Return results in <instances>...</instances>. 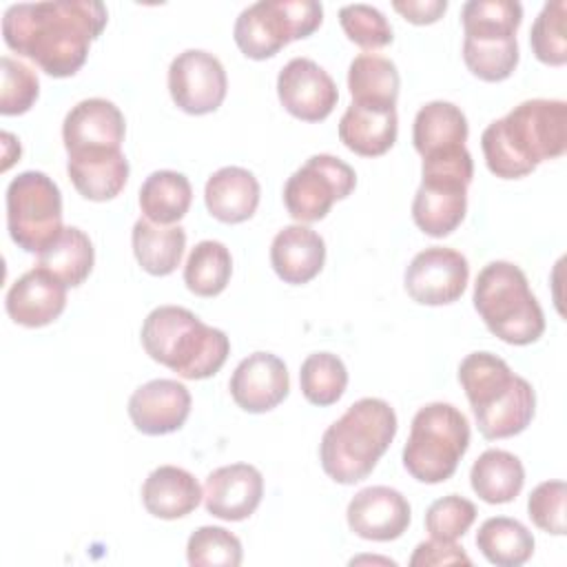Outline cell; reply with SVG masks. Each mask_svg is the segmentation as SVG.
Returning <instances> with one entry per match:
<instances>
[{
  "label": "cell",
  "instance_id": "obj_5",
  "mask_svg": "<svg viewBox=\"0 0 567 567\" xmlns=\"http://www.w3.org/2000/svg\"><path fill=\"white\" fill-rule=\"evenodd\" d=\"M396 427V414L388 401L374 396L354 401L321 436L323 472L341 485L363 481L390 447Z\"/></svg>",
  "mask_w": 567,
  "mask_h": 567
},
{
  "label": "cell",
  "instance_id": "obj_23",
  "mask_svg": "<svg viewBox=\"0 0 567 567\" xmlns=\"http://www.w3.org/2000/svg\"><path fill=\"white\" fill-rule=\"evenodd\" d=\"M399 133L396 106H370L352 102L339 120V140L361 157L388 153Z\"/></svg>",
  "mask_w": 567,
  "mask_h": 567
},
{
  "label": "cell",
  "instance_id": "obj_33",
  "mask_svg": "<svg viewBox=\"0 0 567 567\" xmlns=\"http://www.w3.org/2000/svg\"><path fill=\"white\" fill-rule=\"evenodd\" d=\"M233 275L230 250L215 239L199 241L184 266V284L197 297L219 295Z\"/></svg>",
  "mask_w": 567,
  "mask_h": 567
},
{
  "label": "cell",
  "instance_id": "obj_32",
  "mask_svg": "<svg viewBox=\"0 0 567 567\" xmlns=\"http://www.w3.org/2000/svg\"><path fill=\"white\" fill-rule=\"evenodd\" d=\"M476 547L492 565L518 567L532 558L534 536L520 520L494 516L478 527Z\"/></svg>",
  "mask_w": 567,
  "mask_h": 567
},
{
  "label": "cell",
  "instance_id": "obj_26",
  "mask_svg": "<svg viewBox=\"0 0 567 567\" xmlns=\"http://www.w3.org/2000/svg\"><path fill=\"white\" fill-rule=\"evenodd\" d=\"M465 113L445 100L427 102L419 109L412 126V142L421 157L465 146L467 140Z\"/></svg>",
  "mask_w": 567,
  "mask_h": 567
},
{
  "label": "cell",
  "instance_id": "obj_27",
  "mask_svg": "<svg viewBox=\"0 0 567 567\" xmlns=\"http://www.w3.org/2000/svg\"><path fill=\"white\" fill-rule=\"evenodd\" d=\"M472 489L489 505L514 501L525 483V470L516 454L507 450H485L470 470Z\"/></svg>",
  "mask_w": 567,
  "mask_h": 567
},
{
  "label": "cell",
  "instance_id": "obj_3",
  "mask_svg": "<svg viewBox=\"0 0 567 567\" xmlns=\"http://www.w3.org/2000/svg\"><path fill=\"white\" fill-rule=\"evenodd\" d=\"M458 381L476 416L478 432L489 439L520 434L534 419L536 394L527 379L492 352H472L458 365Z\"/></svg>",
  "mask_w": 567,
  "mask_h": 567
},
{
  "label": "cell",
  "instance_id": "obj_1",
  "mask_svg": "<svg viewBox=\"0 0 567 567\" xmlns=\"http://www.w3.org/2000/svg\"><path fill=\"white\" fill-rule=\"evenodd\" d=\"M109 11L97 0L11 4L2 16L4 44L35 62L47 75H75L91 42L104 31Z\"/></svg>",
  "mask_w": 567,
  "mask_h": 567
},
{
  "label": "cell",
  "instance_id": "obj_35",
  "mask_svg": "<svg viewBox=\"0 0 567 567\" xmlns=\"http://www.w3.org/2000/svg\"><path fill=\"white\" fill-rule=\"evenodd\" d=\"M299 385L308 403L326 408L337 403L348 385V370L332 352L308 354L299 370Z\"/></svg>",
  "mask_w": 567,
  "mask_h": 567
},
{
  "label": "cell",
  "instance_id": "obj_38",
  "mask_svg": "<svg viewBox=\"0 0 567 567\" xmlns=\"http://www.w3.org/2000/svg\"><path fill=\"white\" fill-rule=\"evenodd\" d=\"M565 0L545 2L529 31V44L534 55L551 66L567 62V35H565Z\"/></svg>",
  "mask_w": 567,
  "mask_h": 567
},
{
  "label": "cell",
  "instance_id": "obj_20",
  "mask_svg": "<svg viewBox=\"0 0 567 567\" xmlns=\"http://www.w3.org/2000/svg\"><path fill=\"white\" fill-rule=\"evenodd\" d=\"M7 315L24 328H42L66 308V286L49 270L35 266L20 275L4 299Z\"/></svg>",
  "mask_w": 567,
  "mask_h": 567
},
{
  "label": "cell",
  "instance_id": "obj_15",
  "mask_svg": "<svg viewBox=\"0 0 567 567\" xmlns=\"http://www.w3.org/2000/svg\"><path fill=\"white\" fill-rule=\"evenodd\" d=\"M348 527L365 540L388 543L399 536L410 525L412 512L408 498L388 485H372L359 489L346 509Z\"/></svg>",
  "mask_w": 567,
  "mask_h": 567
},
{
  "label": "cell",
  "instance_id": "obj_29",
  "mask_svg": "<svg viewBox=\"0 0 567 567\" xmlns=\"http://www.w3.org/2000/svg\"><path fill=\"white\" fill-rule=\"evenodd\" d=\"M193 186L177 171H155L140 188V208L144 217L159 226L177 224L190 208Z\"/></svg>",
  "mask_w": 567,
  "mask_h": 567
},
{
  "label": "cell",
  "instance_id": "obj_14",
  "mask_svg": "<svg viewBox=\"0 0 567 567\" xmlns=\"http://www.w3.org/2000/svg\"><path fill=\"white\" fill-rule=\"evenodd\" d=\"M281 106L303 122L326 120L339 102L334 80L310 58H292L277 75Z\"/></svg>",
  "mask_w": 567,
  "mask_h": 567
},
{
  "label": "cell",
  "instance_id": "obj_40",
  "mask_svg": "<svg viewBox=\"0 0 567 567\" xmlns=\"http://www.w3.org/2000/svg\"><path fill=\"white\" fill-rule=\"evenodd\" d=\"M476 520V505L458 494L436 498L425 512V529L430 538L456 540Z\"/></svg>",
  "mask_w": 567,
  "mask_h": 567
},
{
  "label": "cell",
  "instance_id": "obj_7",
  "mask_svg": "<svg viewBox=\"0 0 567 567\" xmlns=\"http://www.w3.org/2000/svg\"><path fill=\"white\" fill-rule=\"evenodd\" d=\"M470 447L467 416L452 403L434 401L423 405L410 427L403 447V467L421 483L447 481Z\"/></svg>",
  "mask_w": 567,
  "mask_h": 567
},
{
  "label": "cell",
  "instance_id": "obj_24",
  "mask_svg": "<svg viewBox=\"0 0 567 567\" xmlns=\"http://www.w3.org/2000/svg\"><path fill=\"white\" fill-rule=\"evenodd\" d=\"M204 202L215 219L241 224L250 219L259 206V182L248 168L224 166L208 177Z\"/></svg>",
  "mask_w": 567,
  "mask_h": 567
},
{
  "label": "cell",
  "instance_id": "obj_36",
  "mask_svg": "<svg viewBox=\"0 0 567 567\" xmlns=\"http://www.w3.org/2000/svg\"><path fill=\"white\" fill-rule=\"evenodd\" d=\"M465 66L485 82L507 80L518 64V42L516 38H485L463 40Z\"/></svg>",
  "mask_w": 567,
  "mask_h": 567
},
{
  "label": "cell",
  "instance_id": "obj_13",
  "mask_svg": "<svg viewBox=\"0 0 567 567\" xmlns=\"http://www.w3.org/2000/svg\"><path fill=\"white\" fill-rule=\"evenodd\" d=\"M470 264L465 255L445 246H430L414 255L405 270L408 295L423 306L454 303L467 286Z\"/></svg>",
  "mask_w": 567,
  "mask_h": 567
},
{
  "label": "cell",
  "instance_id": "obj_6",
  "mask_svg": "<svg viewBox=\"0 0 567 567\" xmlns=\"http://www.w3.org/2000/svg\"><path fill=\"white\" fill-rule=\"evenodd\" d=\"M474 308L505 343L529 346L545 332V315L525 272L512 261H489L474 284Z\"/></svg>",
  "mask_w": 567,
  "mask_h": 567
},
{
  "label": "cell",
  "instance_id": "obj_18",
  "mask_svg": "<svg viewBox=\"0 0 567 567\" xmlns=\"http://www.w3.org/2000/svg\"><path fill=\"white\" fill-rule=\"evenodd\" d=\"M264 476L255 465L233 463L213 470L204 481L206 512L221 520H244L259 507Z\"/></svg>",
  "mask_w": 567,
  "mask_h": 567
},
{
  "label": "cell",
  "instance_id": "obj_41",
  "mask_svg": "<svg viewBox=\"0 0 567 567\" xmlns=\"http://www.w3.org/2000/svg\"><path fill=\"white\" fill-rule=\"evenodd\" d=\"M2 95H0V113L2 115H22L27 113L40 93L38 75L9 55H2Z\"/></svg>",
  "mask_w": 567,
  "mask_h": 567
},
{
  "label": "cell",
  "instance_id": "obj_8",
  "mask_svg": "<svg viewBox=\"0 0 567 567\" xmlns=\"http://www.w3.org/2000/svg\"><path fill=\"white\" fill-rule=\"evenodd\" d=\"M421 186L412 202L414 224L430 237L454 233L467 210L474 162L465 146L423 157Z\"/></svg>",
  "mask_w": 567,
  "mask_h": 567
},
{
  "label": "cell",
  "instance_id": "obj_31",
  "mask_svg": "<svg viewBox=\"0 0 567 567\" xmlns=\"http://www.w3.org/2000/svg\"><path fill=\"white\" fill-rule=\"evenodd\" d=\"M401 78L396 64L377 53H361L350 62L348 89L352 102L370 106H396Z\"/></svg>",
  "mask_w": 567,
  "mask_h": 567
},
{
  "label": "cell",
  "instance_id": "obj_17",
  "mask_svg": "<svg viewBox=\"0 0 567 567\" xmlns=\"http://www.w3.org/2000/svg\"><path fill=\"white\" fill-rule=\"evenodd\" d=\"M190 392L175 379H153L128 399V416L142 434L162 436L179 430L190 414Z\"/></svg>",
  "mask_w": 567,
  "mask_h": 567
},
{
  "label": "cell",
  "instance_id": "obj_34",
  "mask_svg": "<svg viewBox=\"0 0 567 567\" xmlns=\"http://www.w3.org/2000/svg\"><path fill=\"white\" fill-rule=\"evenodd\" d=\"M523 7L516 0H470L461 9L465 38H516Z\"/></svg>",
  "mask_w": 567,
  "mask_h": 567
},
{
  "label": "cell",
  "instance_id": "obj_44",
  "mask_svg": "<svg viewBox=\"0 0 567 567\" xmlns=\"http://www.w3.org/2000/svg\"><path fill=\"white\" fill-rule=\"evenodd\" d=\"M392 7L412 24H432L445 13L447 0H394Z\"/></svg>",
  "mask_w": 567,
  "mask_h": 567
},
{
  "label": "cell",
  "instance_id": "obj_2",
  "mask_svg": "<svg viewBox=\"0 0 567 567\" xmlns=\"http://www.w3.org/2000/svg\"><path fill=\"white\" fill-rule=\"evenodd\" d=\"M487 168L501 179H518L545 159L567 151V102L534 97L494 120L481 135Z\"/></svg>",
  "mask_w": 567,
  "mask_h": 567
},
{
  "label": "cell",
  "instance_id": "obj_11",
  "mask_svg": "<svg viewBox=\"0 0 567 567\" xmlns=\"http://www.w3.org/2000/svg\"><path fill=\"white\" fill-rule=\"evenodd\" d=\"M357 186V173L343 159L319 153L308 157L286 182L284 204L299 224L323 219L332 204L346 199Z\"/></svg>",
  "mask_w": 567,
  "mask_h": 567
},
{
  "label": "cell",
  "instance_id": "obj_42",
  "mask_svg": "<svg viewBox=\"0 0 567 567\" xmlns=\"http://www.w3.org/2000/svg\"><path fill=\"white\" fill-rule=\"evenodd\" d=\"M565 498H567V487L563 481H545L536 485L527 498V514L532 523L547 534L563 536L565 534Z\"/></svg>",
  "mask_w": 567,
  "mask_h": 567
},
{
  "label": "cell",
  "instance_id": "obj_10",
  "mask_svg": "<svg viewBox=\"0 0 567 567\" xmlns=\"http://www.w3.org/2000/svg\"><path fill=\"white\" fill-rule=\"evenodd\" d=\"M7 228L27 252L40 255L62 233V195L42 171H24L7 186Z\"/></svg>",
  "mask_w": 567,
  "mask_h": 567
},
{
  "label": "cell",
  "instance_id": "obj_22",
  "mask_svg": "<svg viewBox=\"0 0 567 567\" xmlns=\"http://www.w3.org/2000/svg\"><path fill=\"white\" fill-rule=\"evenodd\" d=\"M66 173L75 190L91 202H106L122 193L128 179V162L122 148L69 153Z\"/></svg>",
  "mask_w": 567,
  "mask_h": 567
},
{
  "label": "cell",
  "instance_id": "obj_30",
  "mask_svg": "<svg viewBox=\"0 0 567 567\" xmlns=\"http://www.w3.org/2000/svg\"><path fill=\"white\" fill-rule=\"evenodd\" d=\"M93 261V244L78 226H64L62 233L38 255V266L58 277L66 288L80 286L91 275Z\"/></svg>",
  "mask_w": 567,
  "mask_h": 567
},
{
  "label": "cell",
  "instance_id": "obj_37",
  "mask_svg": "<svg viewBox=\"0 0 567 567\" xmlns=\"http://www.w3.org/2000/svg\"><path fill=\"white\" fill-rule=\"evenodd\" d=\"M244 558L235 534L217 525H204L188 536L186 560L193 567H237Z\"/></svg>",
  "mask_w": 567,
  "mask_h": 567
},
{
  "label": "cell",
  "instance_id": "obj_19",
  "mask_svg": "<svg viewBox=\"0 0 567 567\" xmlns=\"http://www.w3.org/2000/svg\"><path fill=\"white\" fill-rule=\"evenodd\" d=\"M126 122L122 111L104 97L78 102L62 122V140L66 153L122 148Z\"/></svg>",
  "mask_w": 567,
  "mask_h": 567
},
{
  "label": "cell",
  "instance_id": "obj_43",
  "mask_svg": "<svg viewBox=\"0 0 567 567\" xmlns=\"http://www.w3.org/2000/svg\"><path fill=\"white\" fill-rule=\"evenodd\" d=\"M472 565L470 556L458 547L454 540H439L430 538L425 543H419L410 565L412 567H425V565Z\"/></svg>",
  "mask_w": 567,
  "mask_h": 567
},
{
  "label": "cell",
  "instance_id": "obj_4",
  "mask_svg": "<svg viewBox=\"0 0 567 567\" xmlns=\"http://www.w3.org/2000/svg\"><path fill=\"white\" fill-rule=\"evenodd\" d=\"M140 339L153 361L188 381L217 374L230 354L226 332L206 326L195 312L182 306L151 310L142 323Z\"/></svg>",
  "mask_w": 567,
  "mask_h": 567
},
{
  "label": "cell",
  "instance_id": "obj_25",
  "mask_svg": "<svg viewBox=\"0 0 567 567\" xmlns=\"http://www.w3.org/2000/svg\"><path fill=\"white\" fill-rule=\"evenodd\" d=\"M202 498L204 492L197 478L177 465L155 467L142 485V503L146 512L164 520L188 516Z\"/></svg>",
  "mask_w": 567,
  "mask_h": 567
},
{
  "label": "cell",
  "instance_id": "obj_9",
  "mask_svg": "<svg viewBox=\"0 0 567 567\" xmlns=\"http://www.w3.org/2000/svg\"><path fill=\"white\" fill-rule=\"evenodd\" d=\"M321 20L317 0H259L237 16L233 38L246 58L266 60L288 42L312 35Z\"/></svg>",
  "mask_w": 567,
  "mask_h": 567
},
{
  "label": "cell",
  "instance_id": "obj_21",
  "mask_svg": "<svg viewBox=\"0 0 567 567\" xmlns=\"http://www.w3.org/2000/svg\"><path fill=\"white\" fill-rule=\"evenodd\" d=\"M326 261L323 237L303 224L281 228L270 244V264L286 284H308L315 279Z\"/></svg>",
  "mask_w": 567,
  "mask_h": 567
},
{
  "label": "cell",
  "instance_id": "obj_16",
  "mask_svg": "<svg viewBox=\"0 0 567 567\" xmlns=\"http://www.w3.org/2000/svg\"><path fill=\"white\" fill-rule=\"evenodd\" d=\"M228 388L241 410L261 414L277 408L288 396V368L272 352H252L237 363Z\"/></svg>",
  "mask_w": 567,
  "mask_h": 567
},
{
  "label": "cell",
  "instance_id": "obj_12",
  "mask_svg": "<svg viewBox=\"0 0 567 567\" xmlns=\"http://www.w3.org/2000/svg\"><path fill=\"white\" fill-rule=\"evenodd\" d=\"M228 89L226 69L204 49L177 53L168 66V91L173 102L190 115H206L221 106Z\"/></svg>",
  "mask_w": 567,
  "mask_h": 567
},
{
  "label": "cell",
  "instance_id": "obj_39",
  "mask_svg": "<svg viewBox=\"0 0 567 567\" xmlns=\"http://www.w3.org/2000/svg\"><path fill=\"white\" fill-rule=\"evenodd\" d=\"M339 22L348 40L368 51L383 49L394 40L388 18L372 4L357 2V4L341 7Z\"/></svg>",
  "mask_w": 567,
  "mask_h": 567
},
{
  "label": "cell",
  "instance_id": "obj_28",
  "mask_svg": "<svg viewBox=\"0 0 567 567\" xmlns=\"http://www.w3.org/2000/svg\"><path fill=\"white\" fill-rule=\"evenodd\" d=\"M131 244L142 270L155 277H166L184 257L186 233L182 226H159L144 217L135 221Z\"/></svg>",
  "mask_w": 567,
  "mask_h": 567
}]
</instances>
